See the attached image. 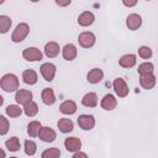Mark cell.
<instances>
[{
  "label": "cell",
  "mask_w": 158,
  "mask_h": 158,
  "mask_svg": "<svg viewBox=\"0 0 158 158\" xmlns=\"http://www.w3.org/2000/svg\"><path fill=\"white\" fill-rule=\"evenodd\" d=\"M96 37L90 31H84L78 36V42L83 48H91L95 44Z\"/></svg>",
  "instance_id": "cell-3"
},
{
  "label": "cell",
  "mask_w": 158,
  "mask_h": 158,
  "mask_svg": "<svg viewBox=\"0 0 158 158\" xmlns=\"http://www.w3.org/2000/svg\"><path fill=\"white\" fill-rule=\"evenodd\" d=\"M38 137H40L41 141L49 143V142H53L57 138V133L51 127H42L41 131H40V133H38Z\"/></svg>",
  "instance_id": "cell-12"
},
{
  "label": "cell",
  "mask_w": 158,
  "mask_h": 158,
  "mask_svg": "<svg viewBox=\"0 0 158 158\" xmlns=\"http://www.w3.org/2000/svg\"><path fill=\"white\" fill-rule=\"evenodd\" d=\"M152 49L148 47V46H141L138 48V56L143 59H149L152 57Z\"/></svg>",
  "instance_id": "cell-32"
},
{
  "label": "cell",
  "mask_w": 158,
  "mask_h": 158,
  "mask_svg": "<svg viewBox=\"0 0 158 158\" xmlns=\"http://www.w3.org/2000/svg\"><path fill=\"white\" fill-rule=\"evenodd\" d=\"M41 99L43 101L44 105H53L56 102V95H54V91L53 89L51 88H44L41 93Z\"/></svg>",
  "instance_id": "cell-19"
},
{
  "label": "cell",
  "mask_w": 158,
  "mask_h": 158,
  "mask_svg": "<svg viewBox=\"0 0 158 158\" xmlns=\"http://www.w3.org/2000/svg\"><path fill=\"white\" fill-rule=\"evenodd\" d=\"M22 57L27 62H37L43 58V53L37 47H27L22 52Z\"/></svg>",
  "instance_id": "cell-4"
},
{
  "label": "cell",
  "mask_w": 158,
  "mask_h": 158,
  "mask_svg": "<svg viewBox=\"0 0 158 158\" xmlns=\"http://www.w3.org/2000/svg\"><path fill=\"white\" fill-rule=\"evenodd\" d=\"M104 78V72L100 68H93L91 70H89L88 75H86V80L90 84H98L99 81H101Z\"/></svg>",
  "instance_id": "cell-17"
},
{
  "label": "cell",
  "mask_w": 158,
  "mask_h": 158,
  "mask_svg": "<svg viewBox=\"0 0 158 158\" xmlns=\"http://www.w3.org/2000/svg\"><path fill=\"white\" fill-rule=\"evenodd\" d=\"M147 1H151V0H147Z\"/></svg>",
  "instance_id": "cell-39"
},
{
  "label": "cell",
  "mask_w": 158,
  "mask_h": 158,
  "mask_svg": "<svg viewBox=\"0 0 158 158\" xmlns=\"http://www.w3.org/2000/svg\"><path fill=\"white\" fill-rule=\"evenodd\" d=\"M59 111L63 115H73L77 112V104L73 100H65L59 105Z\"/></svg>",
  "instance_id": "cell-18"
},
{
  "label": "cell",
  "mask_w": 158,
  "mask_h": 158,
  "mask_svg": "<svg viewBox=\"0 0 158 158\" xmlns=\"http://www.w3.org/2000/svg\"><path fill=\"white\" fill-rule=\"evenodd\" d=\"M28 33H30V26L26 22H20L16 26V28L14 30L12 35H11V41L15 42V43L22 42L27 37Z\"/></svg>",
  "instance_id": "cell-2"
},
{
  "label": "cell",
  "mask_w": 158,
  "mask_h": 158,
  "mask_svg": "<svg viewBox=\"0 0 158 158\" xmlns=\"http://www.w3.org/2000/svg\"><path fill=\"white\" fill-rule=\"evenodd\" d=\"M40 72H41V75L43 77V79L46 81H52L54 79V75H56V65L53 63H43L40 68Z\"/></svg>",
  "instance_id": "cell-6"
},
{
  "label": "cell",
  "mask_w": 158,
  "mask_h": 158,
  "mask_svg": "<svg viewBox=\"0 0 158 158\" xmlns=\"http://www.w3.org/2000/svg\"><path fill=\"white\" fill-rule=\"evenodd\" d=\"M0 86L4 91L6 93H14V91H17L19 90V86H20V83H19V78L12 74V73H7V74H4L1 77V80H0Z\"/></svg>",
  "instance_id": "cell-1"
},
{
  "label": "cell",
  "mask_w": 158,
  "mask_h": 158,
  "mask_svg": "<svg viewBox=\"0 0 158 158\" xmlns=\"http://www.w3.org/2000/svg\"><path fill=\"white\" fill-rule=\"evenodd\" d=\"M4 1H5V0H0V4H2V2H4Z\"/></svg>",
  "instance_id": "cell-38"
},
{
  "label": "cell",
  "mask_w": 158,
  "mask_h": 158,
  "mask_svg": "<svg viewBox=\"0 0 158 158\" xmlns=\"http://www.w3.org/2000/svg\"><path fill=\"white\" fill-rule=\"evenodd\" d=\"M5 146L6 148L10 151V152H17L20 148H21V144H20V141L16 136H12L10 137L9 139L5 141Z\"/></svg>",
  "instance_id": "cell-26"
},
{
  "label": "cell",
  "mask_w": 158,
  "mask_h": 158,
  "mask_svg": "<svg viewBox=\"0 0 158 158\" xmlns=\"http://www.w3.org/2000/svg\"><path fill=\"white\" fill-rule=\"evenodd\" d=\"M15 100L20 105H26L32 100V93L27 89H19L15 94Z\"/></svg>",
  "instance_id": "cell-10"
},
{
  "label": "cell",
  "mask_w": 158,
  "mask_h": 158,
  "mask_svg": "<svg viewBox=\"0 0 158 158\" xmlns=\"http://www.w3.org/2000/svg\"><path fill=\"white\" fill-rule=\"evenodd\" d=\"M126 26L131 31H136L142 26V17L138 14H130L126 19Z\"/></svg>",
  "instance_id": "cell-9"
},
{
  "label": "cell",
  "mask_w": 158,
  "mask_h": 158,
  "mask_svg": "<svg viewBox=\"0 0 158 158\" xmlns=\"http://www.w3.org/2000/svg\"><path fill=\"white\" fill-rule=\"evenodd\" d=\"M23 112V109H21L19 105H9L5 109V114L9 117H19Z\"/></svg>",
  "instance_id": "cell-27"
},
{
  "label": "cell",
  "mask_w": 158,
  "mask_h": 158,
  "mask_svg": "<svg viewBox=\"0 0 158 158\" xmlns=\"http://www.w3.org/2000/svg\"><path fill=\"white\" fill-rule=\"evenodd\" d=\"M78 157H84V158H86L88 156H86V153H83V152H80V151H77V152L73 153V158H78Z\"/></svg>",
  "instance_id": "cell-36"
},
{
  "label": "cell",
  "mask_w": 158,
  "mask_h": 158,
  "mask_svg": "<svg viewBox=\"0 0 158 158\" xmlns=\"http://www.w3.org/2000/svg\"><path fill=\"white\" fill-rule=\"evenodd\" d=\"M54 1H56V4H57L58 6H60V7H65V6L70 5V2H72V0H54Z\"/></svg>",
  "instance_id": "cell-35"
},
{
  "label": "cell",
  "mask_w": 158,
  "mask_h": 158,
  "mask_svg": "<svg viewBox=\"0 0 158 158\" xmlns=\"http://www.w3.org/2000/svg\"><path fill=\"white\" fill-rule=\"evenodd\" d=\"M136 62H137L136 56L135 54H131V53L130 54H123L120 58V60H118V63H120V65L122 68H132L136 64Z\"/></svg>",
  "instance_id": "cell-22"
},
{
  "label": "cell",
  "mask_w": 158,
  "mask_h": 158,
  "mask_svg": "<svg viewBox=\"0 0 158 158\" xmlns=\"http://www.w3.org/2000/svg\"><path fill=\"white\" fill-rule=\"evenodd\" d=\"M30 1H32V2H37V1H40V0H30Z\"/></svg>",
  "instance_id": "cell-37"
},
{
  "label": "cell",
  "mask_w": 158,
  "mask_h": 158,
  "mask_svg": "<svg viewBox=\"0 0 158 158\" xmlns=\"http://www.w3.org/2000/svg\"><path fill=\"white\" fill-rule=\"evenodd\" d=\"M23 112H25V115L28 116V117L36 116V115L38 114V106H37V104L31 100L30 102H27L26 105H23Z\"/></svg>",
  "instance_id": "cell-24"
},
{
  "label": "cell",
  "mask_w": 158,
  "mask_h": 158,
  "mask_svg": "<svg viewBox=\"0 0 158 158\" xmlns=\"http://www.w3.org/2000/svg\"><path fill=\"white\" fill-rule=\"evenodd\" d=\"M137 1L138 0H122V4L126 6V7H133L137 5Z\"/></svg>",
  "instance_id": "cell-34"
},
{
  "label": "cell",
  "mask_w": 158,
  "mask_h": 158,
  "mask_svg": "<svg viewBox=\"0 0 158 158\" xmlns=\"http://www.w3.org/2000/svg\"><path fill=\"white\" fill-rule=\"evenodd\" d=\"M41 128H42V125L40 121H31L27 125V133L30 135V137H37Z\"/></svg>",
  "instance_id": "cell-25"
},
{
  "label": "cell",
  "mask_w": 158,
  "mask_h": 158,
  "mask_svg": "<svg viewBox=\"0 0 158 158\" xmlns=\"http://www.w3.org/2000/svg\"><path fill=\"white\" fill-rule=\"evenodd\" d=\"M37 151V144L32 139H26L25 141V153L27 156H33Z\"/></svg>",
  "instance_id": "cell-30"
},
{
  "label": "cell",
  "mask_w": 158,
  "mask_h": 158,
  "mask_svg": "<svg viewBox=\"0 0 158 158\" xmlns=\"http://www.w3.org/2000/svg\"><path fill=\"white\" fill-rule=\"evenodd\" d=\"M154 67H153V64L151 63V62H144V63H142V64H139L138 65V74H144V73H153V69Z\"/></svg>",
  "instance_id": "cell-31"
},
{
  "label": "cell",
  "mask_w": 158,
  "mask_h": 158,
  "mask_svg": "<svg viewBox=\"0 0 158 158\" xmlns=\"http://www.w3.org/2000/svg\"><path fill=\"white\" fill-rule=\"evenodd\" d=\"M22 79H23V81H25L26 84L33 85V84L37 83L38 77H37V73H36L33 69H26V70H23V73H22Z\"/></svg>",
  "instance_id": "cell-23"
},
{
  "label": "cell",
  "mask_w": 158,
  "mask_h": 158,
  "mask_svg": "<svg viewBox=\"0 0 158 158\" xmlns=\"http://www.w3.org/2000/svg\"><path fill=\"white\" fill-rule=\"evenodd\" d=\"M139 84L143 89L151 90L156 85V77L153 73H144L139 74Z\"/></svg>",
  "instance_id": "cell-8"
},
{
  "label": "cell",
  "mask_w": 158,
  "mask_h": 158,
  "mask_svg": "<svg viewBox=\"0 0 158 158\" xmlns=\"http://www.w3.org/2000/svg\"><path fill=\"white\" fill-rule=\"evenodd\" d=\"M59 52H60V47H59V44H58L57 42L51 41V42L46 43V46H44V54H46L48 58H54V57H57V56L59 54Z\"/></svg>",
  "instance_id": "cell-16"
},
{
  "label": "cell",
  "mask_w": 158,
  "mask_h": 158,
  "mask_svg": "<svg viewBox=\"0 0 158 158\" xmlns=\"http://www.w3.org/2000/svg\"><path fill=\"white\" fill-rule=\"evenodd\" d=\"M64 147H65V149L68 152L74 153L77 151H80V148H81V141L78 137H68L64 141Z\"/></svg>",
  "instance_id": "cell-11"
},
{
  "label": "cell",
  "mask_w": 158,
  "mask_h": 158,
  "mask_svg": "<svg viewBox=\"0 0 158 158\" xmlns=\"http://www.w3.org/2000/svg\"><path fill=\"white\" fill-rule=\"evenodd\" d=\"M95 21V16L91 11H83L79 16H78V23L83 27H88L91 26Z\"/></svg>",
  "instance_id": "cell-14"
},
{
  "label": "cell",
  "mask_w": 158,
  "mask_h": 158,
  "mask_svg": "<svg viewBox=\"0 0 158 158\" xmlns=\"http://www.w3.org/2000/svg\"><path fill=\"white\" fill-rule=\"evenodd\" d=\"M42 158H58L60 157V151L56 147H52V148H47L42 152Z\"/></svg>",
  "instance_id": "cell-29"
},
{
  "label": "cell",
  "mask_w": 158,
  "mask_h": 158,
  "mask_svg": "<svg viewBox=\"0 0 158 158\" xmlns=\"http://www.w3.org/2000/svg\"><path fill=\"white\" fill-rule=\"evenodd\" d=\"M101 107L106 111H111L114 110L116 106H117V100L116 98L112 95V94H106L104 95V98L101 99V102H100Z\"/></svg>",
  "instance_id": "cell-13"
},
{
  "label": "cell",
  "mask_w": 158,
  "mask_h": 158,
  "mask_svg": "<svg viewBox=\"0 0 158 158\" xmlns=\"http://www.w3.org/2000/svg\"><path fill=\"white\" fill-rule=\"evenodd\" d=\"M77 47L73 44V43H67L63 48H62V56L65 60L70 62V60H74L75 57H77Z\"/></svg>",
  "instance_id": "cell-15"
},
{
  "label": "cell",
  "mask_w": 158,
  "mask_h": 158,
  "mask_svg": "<svg viewBox=\"0 0 158 158\" xmlns=\"http://www.w3.org/2000/svg\"><path fill=\"white\" fill-rule=\"evenodd\" d=\"M78 125L84 131H90L95 126V118L93 115H79L78 117Z\"/></svg>",
  "instance_id": "cell-7"
},
{
  "label": "cell",
  "mask_w": 158,
  "mask_h": 158,
  "mask_svg": "<svg viewBox=\"0 0 158 158\" xmlns=\"http://www.w3.org/2000/svg\"><path fill=\"white\" fill-rule=\"evenodd\" d=\"M11 23H12V21H11V19L9 16L0 15V32L1 33H6L10 30Z\"/></svg>",
  "instance_id": "cell-28"
},
{
  "label": "cell",
  "mask_w": 158,
  "mask_h": 158,
  "mask_svg": "<svg viewBox=\"0 0 158 158\" xmlns=\"http://www.w3.org/2000/svg\"><path fill=\"white\" fill-rule=\"evenodd\" d=\"M9 128H10V123H9L7 118L4 115H1L0 116V135L1 136L6 135L7 131H9Z\"/></svg>",
  "instance_id": "cell-33"
},
{
  "label": "cell",
  "mask_w": 158,
  "mask_h": 158,
  "mask_svg": "<svg viewBox=\"0 0 158 158\" xmlns=\"http://www.w3.org/2000/svg\"><path fill=\"white\" fill-rule=\"evenodd\" d=\"M81 104L85 107H95L98 105V95L93 91L86 93L81 99Z\"/></svg>",
  "instance_id": "cell-20"
},
{
  "label": "cell",
  "mask_w": 158,
  "mask_h": 158,
  "mask_svg": "<svg viewBox=\"0 0 158 158\" xmlns=\"http://www.w3.org/2000/svg\"><path fill=\"white\" fill-rule=\"evenodd\" d=\"M57 126L62 133H69L74 128V123L70 118H59V121L57 122Z\"/></svg>",
  "instance_id": "cell-21"
},
{
  "label": "cell",
  "mask_w": 158,
  "mask_h": 158,
  "mask_svg": "<svg viewBox=\"0 0 158 158\" xmlns=\"http://www.w3.org/2000/svg\"><path fill=\"white\" fill-rule=\"evenodd\" d=\"M112 86H114V90L118 98H125L128 95V91H130L128 85L126 84V81L122 78H116L112 81Z\"/></svg>",
  "instance_id": "cell-5"
}]
</instances>
